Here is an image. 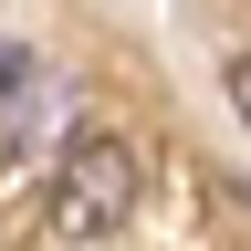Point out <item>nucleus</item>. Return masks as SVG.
I'll list each match as a JSON object with an SVG mask.
<instances>
[{
    "instance_id": "obj_1",
    "label": "nucleus",
    "mask_w": 251,
    "mask_h": 251,
    "mask_svg": "<svg viewBox=\"0 0 251 251\" xmlns=\"http://www.w3.org/2000/svg\"><path fill=\"white\" fill-rule=\"evenodd\" d=\"M126 209H136V136L84 126L63 147V168H52V230L63 241H105V230H126Z\"/></svg>"
},
{
    "instance_id": "obj_2",
    "label": "nucleus",
    "mask_w": 251,
    "mask_h": 251,
    "mask_svg": "<svg viewBox=\"0 0 251 251\" xmlns=\"http://www.w3.org/2000/svg\"><path fill=\"white\" fill-rule=\"evenodd\" d=\"M230 115H241V126H251V52H241V63H230Z\"/></svg>"
},
{
    "instance_id": "obj_3",
    "label": "nucleus",
    "mask_w": 251,
    "mask_h": 251,
    "mask_svg": "<svg viewBox=\"0 0 251 251\" xmlns=\"http://www.w3.org/2000/svg\"><path fill=\"white\" fill-rule=\"evenodd\" d=\"M0 84H21V52H0Z\"/></svg>"
}]
</instances>
